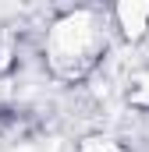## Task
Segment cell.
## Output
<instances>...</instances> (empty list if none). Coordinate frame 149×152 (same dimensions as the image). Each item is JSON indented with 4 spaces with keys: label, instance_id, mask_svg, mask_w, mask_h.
Returning a JSON list of instances; mask_svg holds the SVG:
<instances>
[{
    "label": "cell",
    "instance_id": "6da1fadb",
    "mask_svg": "<svg viewBox=\"0 0 149 152\" xmlns=\"http://www.w3.org/2000/svg\"><path fill=\"white\" fill-rule=\"evenodd\" d=\"M114 14H117V25L124 28V36H131V39L146 36V28H149V4H121Z\"/></svg>",
    "mask_w": 149,
    "mask_h": 152
},
{
    "label": "cell",
    "instance_id": "7a4b0ae2",
    "mask_svg": "<svg viewBox=\"0 0 149 152\" xmlns=\"http://www.w3.org/2000/svg\"><path fill=\"white\" fill-rule=\"evenodd\" d=\"M128 99L139 103V106H149V75H142L139 81H135V88L128 92Z\"/></svg>",
    "mask_w": 149,
    "mask_h": 152
},
{
    "label": "cell",
    "instance_id": "3957f363",
    "mask_svg": "<svg viewBox=\"0 0 149 152\" xmlns=\"http://www.w3.org/2000/svg\"><path fill=\"white\" fill-rule=\"evenodd\" d=\"M82 152H124V149H117L114 142H103V138H92V142H85Z\"/></svg>",
    "mask_w": 149,
    "mask_h": 152
}]
</instances>
